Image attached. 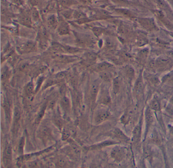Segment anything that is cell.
<instances>
[{
  "label": "cell",
  "mask_w": 173,
  "mask_h": 168,
  "mask_svg": "<svg viewBox=\"0 0 173 168\" xmlns=\"http://www.w3.org/2000/svg\"><path fill=\"white\" fill-rule=\"evenodd\" d=\"M111 114L108 110L100 109L95 112L93 116V122L95 125L100 124L108 120Z\"/></svg>",
  "instance_id": "6da1fadb"
},
{
  "label": "cell",
  "mask_w": 173,
  "mask_h": 168,
  "mask_svg": "<svg viewBox=\"0 0 173 168\" xmlns=\"http://www.w3.org/2000/svg\"><path fill=\"white\" fill-rule=\"evenodd\" d=\"M126 149L120 146H116L111 152V157L114 159L116 162H121L126 155Z\"/></svg>",
  "instance_id": "7a4b0ae2"
},
{
  "label": "cell",
  "mask_w": 173,
  "mask_h": 168,
  "mask_svg": "<svg viewBox=\"0 0 173 168\" xmlns=\"http://www.w3.org/2000/svg\"><path fill=\"white\" fill-rule=\"evenodd\" d=\"M39 135L40 136V138L43 140V142H47V141L49 140L52 137L51 131L47 127H41L39 130Z\"/></svg>",
  "instance_id": "3957f363"
},
{
  "label": "cell",
  "mask_w": 173,
  "mask_h": 168,
  "mask_svg": "<svg viewBox=\"0 0 173 168\" xmlns=\"http://www.w3.org/2000/svg\"><path fill=\"white\" fill-rule=\"evenodd\" d=\"M100 89V82L98 80L95 81L90 85V96L91 100H95L97 98Z\"/></svg>",
  "instance_id": "277c9868"
},
{
  "label": "cell",
  "mask_w": 173,
  "mask_h": 168,
  "mask_svg": "<svg viewBox=\"0 0 173 168\" xmlns=\"http://www.w3.org/2000/svg\"><path fill=\"white\" fill-rule=\"evenodd\" d=\"M141 124L139 123L134 128L133 132L132 140L133 144H137L140 142L141 139Z\"/></svg>",
  "instance_id": "5b68a950"
},
{
  "label": "cell",
  "mask_w": 173,
  "mask_h": 168,
  "mask_svg": "<svg viewBox=\"0 0 173 168\" xmlns=\"http://www.w3.org/2000/svg\"><path fill=\"white\" fill-rule=\"evenodd\" d=\"M57 29V32L61 36L68 34L70 31L68 24L66 22L64 21L59 23Z\"/></svg>",
  "instance_id": "8992f818"
},
{
  "label": "cell",
  "mask_w": 173,
  "mask_h": 168,
  "mask_svg": "<svg viewBox=\"0 0 173 168\" xmlns=\"http://www.w3.org/2000/svg\"><path fill=\"white\" fill-rule=\"evenodd\" d=\"M153 120H154V118H153L152 110L151 109L150 107H148L145 111V121L146 123L147 131L149 129L152 124Z\"/></svg>",
  "instance_id": "52a82bcc"
},
{
  "label": "cell",
  "mask_w": 173,
  "mask_h": 168,
  "mask_svg": "<svg viewBox=\"0 0 173 168\" xmlns=\"http://www.w3.org/2000/svg\"><path fill=\"white\" fill-rule=\"evenodd\" d=\"M32 17L27 13L22 14L19 17V22L23 25L30 27L32 25Z\"/></svg>",
  "instance_id": "ba28073f"
},
{
  "label": "cell",
  "mask_w": 173,
  "mask_h": 168,
  "mask_svg": "<svg viewBox=\"0 0 173 168\" xmlns=\"http://www.w3.org/2000/svg\"><path fill=\"white\" fill-rule=\"evenodd\" d=\"M111 102L110 96L107 91H104L101 92L99 98V102L103 105H108Z\"/></svg>",
  "instance_id": "9c48e42d"
},
{
  "label": "cell",
  "mask_w": 173,
  "mask_h": 168,
  "mask_svg": "<svg viewBox=\"0 0 173 168\" xmlns=\"http://www.w3.org/2000/svg\"><path fill=\"white\" fill-rule=\"evenodd\" d=\"M117 144L115 142L112 141H105V142H101L100 144H95L94 146H91L90 147H88L86 148L87 150H97V149H101L103 147H106L107 146L113 145L114 144Z\"/></svg>",
  "instance_id": "30bf717a"
},
{
  "label": "cell",
  "mask_w": 173,
  "mask_h": 168,
  "mask_svg": "<svg viewBox=\"0 0 173 168\" xmlns=\"http://www.w3.org/2000/svg\"><path fill=\"white\" fill-rule=\"evenodd\" d=\"M35 46L36 45L34 42L28 41L21 45V47H20L19 49L20 51L23 52H30L32 51V50L35 49Z\"/></svg>",
  "instance_id": "8fae6325"
},
{
  "label": "cell",
  "mask_w": 173,
  "mask_h": 168,
  "mask_svg": "<svg viewBox=\"0 0 173 168\" xmlns=\"http://www.w3.org/2000/svg\"><path fill=\"white\" fill-rule=\"evenodd\" d=\"M12 158V150L9 143H6L4 149V158L7 161H11Z\"/></svg>",
  "instance_id": "7c38bea8"
},
{
  "label": "cell",
  "mask_w": 173,
  "mask_h": 168,
  "mask_svg": "<svg viewBox=\"0 0 173 168\" xmlns=\"http://www.w3.org/2000/svg\"><path fill=\"white\" fill-rule=\"evenodd\" d=\"M113 66L108 63L103 62L98 65L96 69L97 71L101 72L105 71H110L112 70Z\"/></svg>",
  "instance_id": "4fadbf2b"
},
{
  "label": "cell",
  "mask_w": 173,
  "mask_h": 168,
  "mask_svg": "<svg viewBox=\"0 0 173 168\" xmlns=\"http://www.w3.org/2000/svg\"><path fill=\"white\" fill-rule=\"evenodd\" d=\"M140 22L146 29H152L155 27L154 20L152 19H143L141 20Z\"/></svg>",
  "instance_id": "5bb4252c"
},
{
  "label": "cell",
  "mask_w": 173,
  "mask_h": 168,
  "mask_svg": "<svg viewBox=\"0 0 173 168\" xmlns=\"http://www.w3.org/2000/svg\"><path fill=\"white\" fill-rule=\"evenodd\" d=\"M47 107V103L44 104V105L42 106L41 110L38 112V115L37 116L35 120V123L36 124H39L41 121L43 117L44 116L45 113L46 109Z\"/></svg>",
  "instance_id": "9a60e30c"
},
{
  "label": "cell",
  "mask_w": 173,
  "mask_h": 168,
  "mask_svg": "<svg viewBox=\"0 0 173 168\" xmlns=\"http://www.w3.org/2000/svg\"><path fill=\"white\" fill-rule=\"evenodd\" d=\"M113 134L116 137H117L120 139L125 140V141H128L129 140V138L128 136H126V134L120 130V129H115L113 131Z\"/></svg>",
  "instance_id": "2e32d148"
},
{
  "label": "cell",
  "mask_w": 173,
  "mask_h": 168,
  "mask_svg": "<svg viewBox=\"0 0 173 168\" xmlns=\"http://www.w3.org/2000/svg\"><path fill=\"white\" fill-rule=\"evenodd\" d=\"M61 106L65 112H68L70 109V102L67 96H64L61 100Z\"/></svg>",
  "instance_id": "e0dca14e"
},
{
  "label": "cell",
  "mask_w": 173,
  "mask_h": 168,
  "mask_svg": "<svg viewBox=\"0 0 173 168\" xmlns=\"http://www.w3.org/2000/svg\"><path fill=\"white\" fill-rule=\"evenodd\" d=\"M48 24L49 26L55 28L57 26V19L54 15H50L47 19Z\"/></svg>",
  "instance_id": "ac0fdd59"
},
{
  "label": "cell",
  "mask_w": 173,
  "mask_h": 168,
  "mask_svg": "<svg viewBox=\"0 0 173 168\" xmlns=\"http://www.w3.org/2000/svg\"><path fill=\"white\" fill-rule=\"evenodd\" d=\"M100 76L104 81L109 82L112 78V74L110 71H105L100 72Z\"/></svg>",
  "instance_id": "d6986e66"
},
{
  "label": "cell",
  "mask_w": 173,
  "mask_h": 168,
  "mask_svg": "<svg viewBox=\"0 0 173 168\" xmlns=\"http://www.w3.org/2000/svg\"><path fill=\"white\" fill-rule=\"evenodd\" d=\"M150 108L152 110H154L155 111H159L160 109V105L158 100L154 98L153 100L151 101L150 104Z\"/></svg>",
  "instance_id": "ffe728a7"
},
{
  "label": "cell",
  "mask_w": 173,
  "mask_h": 168,
  "mask_svg": "<svg viewBox=\"0 0 173 168\" xmlns=\"http://www.w3.org/2000/svg\"><path fill=\"white\" fill-rule=\"evenodd\" d=\"M144 155L145 159L151 162L152 160V153L150 147L148 146H146L144 149Z\"/></svg>",
  "instance_id": "44dd1931"
},
{
  "label": "cell",
  "mask_w": 173,
  "mask_h": 168,
  "mask_svg": "<svg viewBox=\"0 0 173 168\" xmlns=\"http://www.w3.org/2000/svg\"><path fill=\"white\" fill-rule=\"evenodd\" d=\"M59 2L61 6L66 8H69L75 4H77V2L74 0H60Z\"/></svg>",
  "instance_id": "7402d4cb"
},
{
  "label": "cell",
  "mask_w": 173,
  "mask_h": 168,
  "mask_svg": "<svg viewBox=\"0 0 173 168\" xmlns=\"http://www.w3.org/2000/svg\"><path fill=\"white\" fill-rule=\"evenodd\" d=\"M20 118V112L17 108H15L14 113V126L16 127L19 123V120Z\"/></svg>",
  "instance_id": "603a6c76"
},
{
  "label": "cell",
  "mask_w": 173,
  "mask_h": 168,
  "mask_svg": "<svg viewBox=\"0 0 173 168\" xmlns=\"http://www.w3.org/2000/svg\"><path fill=\"white\" fill-rule=\"evenodd\" d=\"M34 91V85L32 82H29L25 87V91L28 96H32Z\"/></svg>",
  "instance_id": "cb8c5ba5"
},
{
  "label": "cell",
  "mask_w": 173,
  "mask_h": 168,
  "mask_svg": "<svg viewBox=\"0 0 173 168\" xmlns=\"http://www.w3.org/2000/svg\"><path fill=\"white\" fill-rule=\"evenodd\" d=\"M4 109L5 111V115H6V118L9 120L10 119V116H11V114H10V105L9 102L6 100L4 103Z\"/></svg>",
  "instance_id": "d4e9b609"
},
{
  "label": "cell",
  "mask_w": 173,
  "mask_h": 168,
  "mask_svg": "<svg viewBox=\"0 0 173 168\" xmlns=\"http://www.w3.org/2000/svg\"><path fill=\"white\" fill-rule=\"evenodd\" d=\"M136 91L138 95H140L142 93L143 91V84L141 79H139L137 82L136 85Z\"/></svg>",
  "instance_id": "484cf974"
},
{
  "label": "cell",
  "mask_w": 173,
  "mask_h": 168,
  "mask_svg": "<svg viewBox=\"0 0 173 168\" xmlns=\"http://www.w3.org/2000/svg\"><path fill=\"white\" fill-rule=\"evenodd\" d=\"M71 135V132L67 128H64L61 130V139L63 141L67 140Z\"/></svg>",
  "instance_id": "4316f807"
},
{
  "label": "cell",
  "mask_w": 173,
  "mask_h": 168,
  "mask_svg": "<svg viewBox=\"0 0 173 168\" xmlns=\"http://www.w3.org/2000/svg\"><path fill=\"white\" fill-rule=\"evenodd\" d=\"M31 16H32L31 17L32 18V20H34L35 21H37L38 20V19L40 18L39 12L36 8H33L32 10Z\"/></svg>",
  "instance_id": "83f0119b"
},
{
  "label": "cell",
  "mask_w": 173,
  "mask_h": 168,
  "mask_svg": "<svg viewBox=\"0 0 173 168\" xmlns=\"http://www.w3.org/2000/svg\"><path fill=\"white\" fill-rule=\"evenodd\" d=\"M73 17L75 19L80 20V19H83L84 18H86V15L83 13H82V12L75 11L73 12Z\"/></svg>",
  "instance_id": "f1b7e54d"
},
{
  "label": "cell",
  "mask_w": 173,
  "mask_h": 168,
  "mask_svg": "<svg viewBox=\"0 0 173 168\" xmlns=\"http://www.w3.org/2000/svg\"><path fill=\"white\" fill-rule=\"evenodd\" d=\"M120 87V83L119 80L118 78H116L113 81V91L115 94L118 93Z\"/></svg>",
  "instance_id": "f546056e"
},
{
  "label": "cell",
  "mask_w": 173,
  "mask_h": 168,
  "mask_svg": "<svg viewBox=\"0 0 173 168\" xmlns=\"http://www.w3.org/2000/svg\"><path fill=\"white\" fill-rule=\"evenodd\" d=\"M73 12L72 10H66L61 12V14L63 15V16L65 17V18L67 19H70L71 17L73 16Z\"/></svg>",
  "instance_id": "4dcf8cb0"
},
{
  "label": "cell",
  "mask_w": 173,
  "mask_h": 168,
  "mask_svg": "<svg viewBox=\"0 0 173 168\" xmlns=\"http://www.w3.org/2000/svg\"><path fill=\"white\" fill-rule=\"evenodd\" d=\"M25 144V139L24 137H22L19 142L18 145V152L19 153H23V148Z\"/></svg>",
  "instance_id": "1f68e13d"
},
{
  "label": "cell",
  "mask_w": 173,
  "mask_h": 168,
  "mask_svg": "<svg viewBox=\"0 0 173 168\" xmlns=\"http://www.w3.org/2000/svg\"><path fill=\"white\" fill-rule=\"evenodd\" d=\"M54 122H55V124L56 125V126L59 128L60 129H61V127L63 126V122L60 119V117L56 116L54 117Z\"/></svg>",
  "instance_id": "d6a6232c"
},
{
  "label": "cell",
  "mask_w": 173,
  "mask_h": 168,
  "mask_svg": "<svg viewBox=\"0 0 173 168\" xmlns=\"http://www.w3.org/2000/svg\"><path fill=\"white\" fill-rule=\"evenodd\" d=\"M126 73L128 76H129L131 78L133 76V74H134V71L132 67H130V66H127L126 67Z\"/></svg>",
  "instance_id": "836d02e7"
},
{
  "label": "cell",
  "mask_w": 173,
  "mask_h": 168,
  "mask_svg": "<svg viewBox=\"0 0 173 168\" xmlns=\"http://www.w3.org/2000/svg\"><path fill=\"white\" fill-rule=\"evenodd\" d=\"M93 31L94 34H95V36H100L101 34H102L104 30L103 29L100 28V27H94L93 29Z\"/></svg>",
  "instance_id": "e575fe53"
},
{
  "label": "cell",
  "mask_w": 173,
  "mask_h": 168,
  "mask_svg": "<svg viewBox=\"0 0 173 168\" xmlns=\"http://www.w3.org/2000/svg\"><path fill=\"white\" fill-rule=\"evenodd\" d=\"M57 165L60 167H64L66 166L67 161L66 159H64L63 158H60L57 161Z\"/></svg>",
  "instance_id": "d590c367"
},
{
  "label": "cell",
  "mask_w": 173,
  "mask_h": 168,
  "mask_svg": "<svg viewBox=\"0 0 173 168\" xmlns=\"http://www.w3.org/2000/svg\"><path fill=\"white\" fill-rule=\"evenodd\" d=\"M157 4H158V6L162 9H166L167 8V5L163 0H158Z\"/></svg>",
  "instance_id": "8d00e7d4"
},
{
  "label": "cell",
  "mask_w": 173,
  "mask_h": 168,
  "mask_svg": "<svg viewBox=\"0 0 173 168\" xmlns=\"http://www.w3.org/2000/svg\"><path fill=\"white\" fill-rule=\"evenodd\" d=\"M118 11L120 12V13L122 14V15H124V16H128L129 17L131 16V12L127 10H119Z\"/></svg>",
  "instance_id": "74e56055"
},
{
  "label": "cell",
  "mask_w": 173,
  "mask_h": 168,
  "mask_svg": "<svg viewBox=\"0 0 173 168\" xmlns=\"http://www.w3.org/2000/svg\"><path fill=\"white\" fill-rule=\"evenodd\" d=\"M12 2L17 6H21L24 3L23 0H12Z\"/></svg>",
  "instance_id": "f35d334b"
},
{
  "label": "cell",
  "mask_w": 173,
  "mask_h": 168,
  "mask_svg": "<svg viewBox=\"0 0 173 168\" xmlns=\"http://www.w3.org/2000/svg\"><path fill=\"white\" fill-rule=\"evenodd\" d=\"M113 1L117 4H126V0H112Z\"/></svg>",
  "instance_id": "ab89813d"
},
{
  "label": "cell",
  "mask_w": 173,
  "mask_h": 168,
  "mask_svg": "<svg viewBox=\"0 0 173 168\" xmlns=\"http://www.w3.org/2000/svg\"><path fill=\"white\" fill-rule=\"evenodd\" d=\"M64 76H65V74L63 73V72H61V73H59L57 74V76H56V77H57L56 78L59 79H63V78L64 77Z\"/></svg>",
  "instance_id": "60d3db41"
},
{
  "label": "cell",
  "mask_w": 173,
  "mask_h": 168,
  "mask_svg": "<svg viewBox=\"0 0 173 168\" xmlns=\"http://www.w3.org/2000/svg\"><path fill=\"white\" fill-rule=\"evenodd\" d=\"M55 100H52V101H50L49 104V108L50 109H52L54 107V106H55Z\"/></svg>",
  "instance_id": "b9f144b4"
},
{
  "label": "cell",
  "mask_w": 173,
  "mask_h": 168,
  "mask_svg": "<svg viewBox=\"0 0 173 168\" xmlns=\"http://www.w3.org/2000/svg\"><path fill=\"white\" fill-rule=\"evenodd\" d=\"M29 2H30V4L32 5H37V4H38L39 0H29Z\"/></svg>",
  "instance_id": "7bdbcfd3"
},
{
  "label": "cell",
  "mask_w": 173,
  "mask_h": 168,
  "mask_svg": "<svg viewBox=\"0 0 173 168\" xmlns=\"http://www.w3.org/2000/svg\"><path fill=\"white\" fill-rule=\"evenodd\" d=\"M94 0H80V2L83 4H88L93 2Z\"/></svg>",
  "instance_id": "ee69618b"
}]
</instances>
